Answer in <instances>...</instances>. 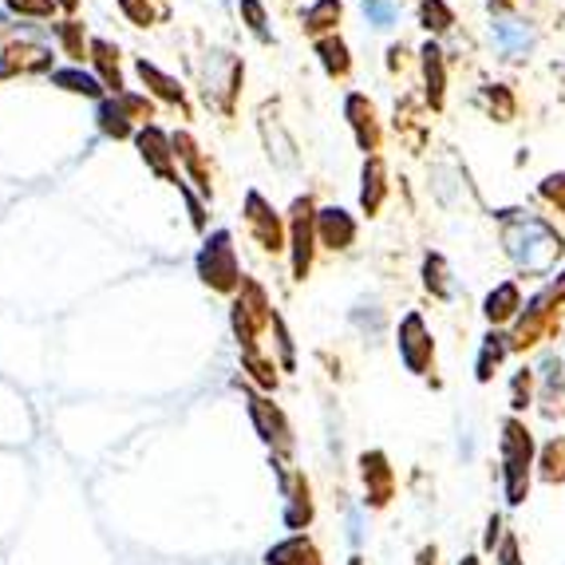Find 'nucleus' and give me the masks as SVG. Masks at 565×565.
Returning a JSON list of instances; mask_svg holds the SVG:
<instances>
[{"instance_id":"obj_5","label":"nucleus","mask_w":565,"mask_h":565,"mask_svg":"<svg viewBox=\"0 0 565 565\" xmlns=\"http://www.w3.org/2000/svg\"><path fill=\"white\" fill-rule=\"evenodd\" d=\"M514 309H519V289H514V285H502L499 292H490L487 297L490 321H507V317H514Z\"/></svg>"},{"instance_id":"obj_7","label":"nucleus","mask_w":565,"mask_h":565,"mask_svg":"<svg viewBox=\"0 0 565 565\" xmlns=\"http://www.w3.org/2000/svg\"><path fill=\"white\" fill-rule=\"evenodd\" d=\"M424 67H427V84H431V104L444 99V64H439V47H427L424 52Z\"/></svg>"},{"instance_id":"obj_3","label":"nucleus","mask_w":565,"mask_h":565,"mask_svg":"<svg viewBox=\"0 0 565 565\" xmlns=\"http://www.w3.org/2000/svg\"><path fill=\"white\" fill-rule=\"evenodd\" d=\"M269 565H321V557H317V550L305 542V537H289L285 546L269 550V557H265Z\"/></svg>"},{"instance_id":"obj_10","label":"nucleus","mask_w":565,"mask_h":565,"mask_svg":"<svg viewBox=\"0 0 565 565\" xmlns=\"http://www.w3.org/2000/svg\"><path fill=\"white\" fill-rule=\"evenodd\" d=\"M427 269H435V274H444V262H439V257H427ZM431 285H435V292H439V297H447V292H451L444 281H439V277L431 281V274H427V289H431Z\"/></svg>"},{"instance_id":"obj_8","label":"nucleus","mask_w":565,"mask_h":565,"mask_svg":"<svg viewBox=\"0 0 565 565\" xmlns=\"http://www.w3.org/2000/svg\"><path fill=\"white\" fill-rule=\"evenodd\" d=\"M424 24L435 32L451 29V12L444 9V0H424Z\"/></svg>"},{"instance_id":"obj_11","label":"nucleus","mask_w":565,"mask_h":565,"mask_svg":"<svg viewBox=\"0 0 565 565\" xmlns=\"http://www.w3.org/2000/svg\"><path fill=\"white\" fill-rule=\"evenodd\" d=\"M502 557H507V565H519V554H514V542H507V554H502Z\"/></svg>"},{"instance_id":"obj_4","label":"nucleus","mask_w":565,"mask_h":565,"mask_svg":"<svg viewBox=\"0 0 565 565\" xmlns=\"http://www.w3.org/2000/svg\"><path fill=\"white\" fill-rule=\"evenodd\" d=\"M404 356H407V364L419 372V367L427 364V356L424 352H431V340L424 337V324H419V317H407L404 321Z\"/></svg>"},{"instance_id":"obj_6","label":"nucleus","mask_w":565,"mask_h":565,"mask_svg":"<svg viewBox=\"0 0 565 565\" xmlns=\"http://www.w3.org/2000/svg\"><path fill=\"white\" fill-rule=\"evenodd\" d=\"M324 242H329L332 249L352 242V222L344 217V210H324Z\"/></svg>"},{"instance_id":"obj_9","label":"nucleus","mask_w":565,"mask_h":565,"mask_svg":"<svg viewBox=\"0 0 565 565\" xmlns=\"http://www.w3.org/2000/svg\"><path fill=\"white\" fill-rule=\"evenodd\" d=\"M502 352H507L502 337H487V349H482V360H479V380H490V364H499Z\"/></svg>"},{"instance_id":"obj_1","label":"nucleus","mask_w":565,"mask_h":565,"mask_svg":"<svg viewBox=\"0 0 565 565\" xmlns=\"http://www.w3.org/2000/svg\"><path fill=\"white\" fill-rule=\"evenodd\" d=\"M507 245H510V257H514L522 269H546V265L562 254V237H557L546 222H537V217L510 222Z\"/></svg>"},{"instance_id":"obj_2","label":"nucleus","mask_w":565,"mask_h":565,"mask_svg":"<svg viewBox=\"0 0 565 565\" xmlns=\"http://www.w3.org/2000/svg\"><path fill=\"white\" fill-rule=\"evenodd\" d=\"M507 490L510 502H522L526 494V471H530V435L522 431V424H507Z\"/></svg>"},{"instance_id":"obj_12","label":"nucleus","mask_w":565,"mask_h":565,"mask_svg":"<svg viewBox=\"0 0 565 565\" xmlns=\"http://www.w3.org/2000/svg\"><path fill=\"white\" fill-rule=\"evenodd\" d=\"M419 565H435V550H424V557H419Z\"/></svg>"},{"instance_id":"obj_13","label":"nucleus","mask_w":565,"mask_h":565,"mask_svg":"<svg viewBox=\"0 0 565 565\" xmlns=\"http://www.w3.org/2000/svg\"><path fill=\"white\" fill-rule=\"evenodd\" d=\"M462 565H475V557H467V562H462Z\"/></svg>"}]
</instances>
